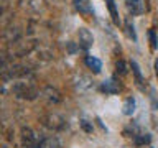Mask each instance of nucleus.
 Masks as SVG:
<instances>
[{"mask_svg":"<svg viewBox=\"0 0 158 148\" xmlns=\"http://www.w3.org/2000/svg\"><path fill=\"white\" fill-rule=\"evenodd\" d=\"M13 91L18 97H23V99H35L36 97V91H35L31 86H27V84H23V82L17 84V86L13 87Z\"/></svg>","mask_w":158,"mask_h":148,"instance_id":"1","label":"nucleus"},{"mask_svg":"<svg viewBox=\"0 0 158 148\" xmlns=\"http://www.w3.org/2000/svg\"><path fill=\"white\" fill-rule=\"evenodd\" d=\"M44 125L49 127L51 130H61V128L64 127V120L59 115H56V113H49V115H46L43 118Z\"/></svg>","mask_w":158,"mask_h":148,"instance_id":"2","label":"nucleus"},{"mask_svg":"<svg viewBox=\"0 0 158 148\" xmlns=\"http://www.w3.org/2000/svg\"><path fill=\"white\" fill-rule=\"evenodd\" d=\"M79 43H81V48H82V49H87V48L92 46L94 38H92V35L89 33L86 28H81V30H79Z\"/></svg>","mask_w":158,"mask_h":148,"instance_id":"3","label":"nucleus"},{"mask_svg":"<svg viewBox=\"0 0 158 148\" xmlns=\"http://www.w3.org/2000/svg\"><path fill=\"white\" fill-rule=\"evenodd\" d=\"M74 7H76V10L82 15H91L92 13V5L89 0H74Z\"/></svg>","mask_w":158,"mask_h":148,"instance_id":"4","label":"nucleus"},{"mask_svg":"<svg viewBox=\"0 0 158 148\" xmlns=\"http://www.w3.org/2000/svg\"><path fill=\"white\" fill-rule=\"evenodd\" d=\"M102 91H106L107 94H117L120 91V86H118V82H115V79H109V81H104Z\"/></svg>","mask_w":158,"mask_h":148,"instance_id":"5","label":"nucleus"},{"mask_svg":"<svg viewBox=\"0 0 158 148\" xmlns=\"http://www.w3.org/2000/svg\"><path fill=\"white\" fill-rule=\"evenodd\" d=\"M86 64H87V68L89 69H92L94 72H101V69H102V63H101V59H97L96 56H86Z\"/></svg>","mask_w":158,"mask_h":148,"instance_id":"6","label":"nucleus"},{"mask_svg":"<svg viewBox=\"0 0 158 148\" xmlns=\"http://www.w3.org/2000/svg\"><path fill=\"white\" fill-rule=\"evenodd\" d=\"M130 69H132V72H133V76H135V82H137V86L143 89V76H142V72H140V68H138V64L135 61H132L130 63Z\"/></svg>","mask_w":158,"mask_h":148,"instance_id":"7","label":"nucleus"},{"mask_svg":"<svg viewBox=\"0 0 158 148\" xmlns=\"http://www.w3.org/2000/svg\"><path fill=\"white\" fill-rule=\"evenodd\" d=\"M44 96H46V99L49 102H53V104H58L59 101H61V96H59V92L56 91V89H53V87H46L44 89Z\"/></svg>","mask_w":158,"mask_h":148,"instance_id":"8","label":"nucleus"},{"mask_svg":"<svg viewBox=\"0 0 158 148\" xmlns=\"http://www.w3.org/2000/svg\"><path fill=\"white\" fill-rule=\"evenodd\" d=\"M107 7H109V12H110L112 22L115 25H118L120 23V18H118V12H117V7H115V2H114V0H107Z\"/></svg>","mask_w":158,"mask_h":148,"instance_id":"9","label":"nucleus"},{"mask_svg":"<svg viewBox=\"0 0 158 148\" xmlns=\"http://www.w3.org/2000/svg\"><path fill=\"white\" fill-rule=\"evenodd\" d=\"M122 112L125 113V115H132V113L135 112V99H133V97H128L127 101L123 102Z\"/></svg>","mask_w":158,"mask_h":148,"instance_id":"10","label":"nucleus"},{"mask_svg":"<svg viewBox=\"0 0 158 148\" xmlns=\"http://www.w3.org/2000/svg\"><path fill=\"white\" fill-rule=\"evenodd\" d=\"M115 68H117V72L120 74V76H125V74L128 72V66L125 64V61H122V59H118V61H117Z\"/></svg>","mask_w":158,"mask_h":148,"instance_id":"11","label":"nucleus"},{"mask_svg":"<svg viewBox=\"0 0 158 148\" xmlns=\"http://www.w3.org/2000/svg\"><path fill=\"white\" fill-rule=\"evenodd\" d=\"M148 38H150V43H152V49H156V36H155V31H153V30H150V31H148Z\"/></svg>","mask_w":158,"mask_h":148,"instance_id":"12","label":"nucleus"},{"mask_svg":"<svg viewBox=\"0 0 158 148\" xmlns=\"http://www.w3.org/2000/svg\"><path fill=\"white\" fill-rule=\"evenodd\" d=\"M127 35L133 39V41L137 39V35H135V31H133V25H130V22H127Z\"/></svg>","mask_w":158,"mask_h":148,"instance_id":"13","label":"nucleus"},{"mask_svg":"<svg viewBox=\"0 0 158 148\" xmlns=\"http://www.w3.org/2000/svg\"><path fill=\"white\" fill-rule=\"evenodd\" d=\"M150 135H148V133H145V135H142L140 138H137V140H135V143H137V145H143V143H148V142H150Z\"/></svg>","mask_w":158,"mask_h":148,"instance_id":"14","label":"nucleus"},{"mask_svg":"<svg viewBox=\"0 0 158 148\" xmlns=\"http://www.w3.org/2000/svg\"><path fill=\"white\" fill-rule=\"evenodd\" d=\"M81 125H82V128H84L86 132H92V127L89 125V123H87L86 120H82V122H81Z\"/></svg>","mask_w":158,"mask_h":148,"instance_id":"15","label":"nucleus"},{"mask_svg":"<svg viewBox=\"0 0 158 148\" xmlns=\"http://www.w3.org/2000/svg\"><path fill=\"white\" fill-rule=\"evenodd\" d=\"M155 72H156V77H158V59L155 61Z\"/></svg>","mask_w":158,"mask_h":148,"instance_id":"16","label":"nucleus"},{"mask_svg":"<svg viewBox=\"0 0 158 148\" xmlns=\"http://www.w3.org/2000/svg\"><path fill=\"white\" fill-rule=\"evenodd\" d=\"M128 2H130L132 5H138V2H140V0H128Z\"/></svg>","mask_w":158,"mask_h":148,"instance_id":"17","label":"nucleus"}]
</instances>
